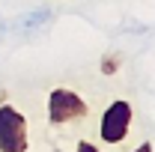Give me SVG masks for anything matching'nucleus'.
<instances>
[{
    "mask_svg": "<svg viewBox=\"0 0 155 152\" xmlns=\"http://www.w3.org/2000/svg\"><path fill=\"white\" fill-rule=\"evenodd\" d=\"M27 119L12 104H0V152H27Z\"/></svg>",
    "mask_w": 155,
    "mask_h": 152,
    "instance_id": "obj_1",
    "label": "nucleus"
},
{
    "mask_svg": "<svg viewBox=\"0 0 155 152\" xmlns=\"http://www.w3.org/2000/svg\"><path fill=\"white\" fill-rule=\"evenodd\" d=\"M81 116H87V101L78 93L66 90V87H57L48 95V119L54 125H63V122H75Z\"/></svg>",
    "mask_w": 155,
    "mask_h": 152,
    "instance_id": "obj_2",
    "label": "nucleus"
},
{
    "mask_svg": "<svg viewBox=\"0 0 155 152\" xmlns=\"http://www.w3.org/2000/svg\"><path fill=\"white\" fill-rule=\"evenodd\" d=\"M128 125H131V104L125 98H116L114 104H107V111L101 114L98 134H101L104 143H119V140H125Z\"/></svg>",
    "mask_w": 155,
    "mask_h": 152,
    "instance_id": "obj_3",
    "label": "nucleus"
},
{
    "mask_svg": "<svg viewBox=\"0 0 155 152\" xmlns=\"http://www.w3.org/2000/svg\"><path fill=\"white\" fill-rule=\"evenodd\" d=\"M51 18H54L51 9H30V12H24V15H18V18L12 21V27L21 30V33H36L45 24H51Z\"/></svg>",
    "mask_w": 155,
    "mask_h": 152,
    "instance_id": "obj_4",
    "label": "nucleus"
},
{
    "mask_svg": "<svg viewBox=\"0 0 155 152\" xmlns=\"http://www.w3.org/2000/svg\"><path fill=\"white\" fill-rule=\"evenodd\" d=\"M98 69H101V75H114L116 69H119V57H114V54H107V57L101 60V66H98Z\"/></svg>",
    "mask_w": 155,
    "mask_h": 152,
    "instance_id": "obj_5",
    "label": "nucleus"
},
{
    "mask_svg": "<svg viewBox=\"0 0 155 152\" xmlns=\"http://www.w3.org/2000/svg\"><path fill=\"white\" fill-rule=\"evenodd\" d=\"M75 152H98V146H93V143H87V140H81L75 146Z\"/></svg>",
    "mask_w": 155,
    "mask_h": 152,
    "instance_id": "obj_6",
    "label": "nucleus"
},
{
    "mask_svg": "<svg viewBox=\"0 0 155 152\" xmlns=\"http://www.w3.org/2000/svg\"><path fill=\"white\" fill-rule=\"evenodd\" d=\"M134 152H152V143H140V146H137Z\"/></svg>",
    "mask_w": 155,
    "mask_h": 152,
    "instance_id": "obj_7",
    "label": "nucleus"
}]
</instances>
